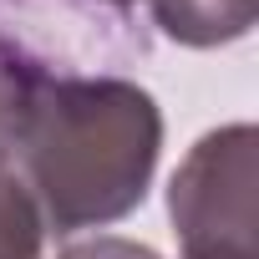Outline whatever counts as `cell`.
I'll return each mask as SVG.
<instances>
[{
  "label": "cell",
  "instance_id": "cell-1",
  "mask_svg": "<svg viewBox=\"0 0 259 259\" xmlns=\"http://www.w3.org/2000/svg\"><path fill=\"white\" fill-rule=\"evenodd\" d=\"M163 112L122 76H36L16 138V173L46 229H107L127 219L158 168Z\"/></svg>",
  "mask_w": 259,
  "mask_h": 259
},
{
  "label": "cell",
  "instance_id": "cell-6",
  "mask_svg": "<svg viewBox=\"0 0 259 259\" xmlns=\"http://www.w3.org/2000/svg\"><path fill=\"white\" fill-rule=\"evenodd\" d=\"M56 259H158V254L148 244H133V239H87V244H71Z\"/></svg>",
  "mask_w": 259,
  "mask_h": 259
},
{
  "label": "cell",
  "instance_id": "cell-4",
  "mask_svg": "<svg viewBox=\"0 0 259 259\" xmlns=\"http://www.w3.org/2000/svg\"><path fill=\"white\" fill-rule=\"evenodd\" d=\"M46 239V224L16 173V163L0 168V259H36Z\"/></svg>",
  "mask_w": 259,
  "mask_h": 259
},
{
  "label": "cell",
  "instance_id": "cell-5",
  "mask_svg": "<svg viewBox=\"0 0 259 259\" xmlns=\"http://www.w3.org/2000/svg\"><path fill=\"white\" fill-rule=\"evenodd\" d=\"M36 66H26L11 46H0V168L16 158V138H21V122H26V102L36 87Z\"/></svg>",
  "mask_w": 259,
  "mask_h": 259
},
{
  "label": "cell",
  "instance_id": "cell-3",
  "mask_svg": "<svg viewBox=\"0 0 259 259\" xmlns=\"http://www.w3.org/2000/svg\"><path fill=\"white\" fill-rule=\"evenodd\" d=\"M163 36L178 46H229L249 36L259 0H148Z\"/></svg>",
  "mask_w": 259,
  "mask_h": 259
},
{
  "label": "cell",
  "instance_id": "cell-2",
  "mask_svg": "<svg viewBox=\"0 0 259 259\" xmlns=\"http://www.w3.org/2000/svg\"><path fill=\"white\" fill-rule=\"evenodd\" d=\"M254 148L249 122L203 133L168 183L183 259H254Z\"/></svg>",
  "mask_w": 259,
  "mask_h": 259
},
{
  "label": "cell",
  "instance_id": "cell-7",
  "mask_svg": "<svg viewBox=\"0 0 259 259\" xmlns=\"http://www.w3.org/2000/svg\"><path fill=\"white\" fill-rule=\"evenodd\" d=\"M107 6H127V0H107Z\"/></svg>",
  "mask_w": 259,
  "mask_h": 259
}]
</instances>
